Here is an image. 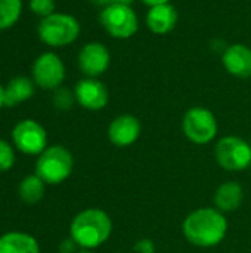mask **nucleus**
Returning a JSON list of instances; mask_svg holds the SVG:
<instances>
[{"label": "nucleus", "instance_id": "obj_1", "mask_svg": "<svg viewBox=\"0 0 251 253\" xmlns=\"http://www.w3.org/2000/svg\"><path fill=\"white\" fill-rule=\"evenodd\" d=\"M182 231L188 243L197 248H215L220 245L228 234V219L216 208H201L191 212L183 224Z\"/></svg>", "mask_w": 251, "mask_h": 253}, {"label": "nucleus", "instance_id": "obj_2", "mask_svg": "<svg viewBox=\"0 0 251 253\" xmlns=\"http://www.w3.org/2000/svg\"><path fill=\"white\" fill-rule=\"evenodd\" d=\"M112 233L109 215L96 208L84 209L77 213L70 225V237L80 249L93 251L108 242Z\"/></svg>", "mask_w": 251, "mask_h": 253}, {"label": "nucleus", "instance_id": "obj_3", "mask_svg": "<svg viewBox=\"0 0 251 253\" xmlns=\"http://www.w3.org/2000/svg\"><path fill=\"white\" fill-rule=\"evenodd\" d=\"M74 169V157L64 145H50L36 162V175H38L46 185H59L67 181Z\"/></svg>", "mask_w": 251, "mask_h": 253}, {"label": "nucleus", "instance_id": "obj_4", "mask_svg": "<svg viewBox=\"0 0 251 253\" xmlns=\"http://www.w3.org/2000/svg\"><path fill=\"white\" fill-rule=\"evenodd\" d=\"M38 39L52 47H64L74 43L80 36V22L68 13L55 12L41 18L37 27Z\"/></svg>", "mask_w": 251, "mask_h": 253}, {"label": "nucleus", "instance_id": "obj_5", "mask_svg": "<svg viewBox=\"0 0 251 253\" xmlns=\"http://www.w3.org/2000/svg\"><path fill=\"white\" fill-rule=\"evenodd\" d=\"M215 159L228 172H243L251 168V144L240 136H223L215 145Z\"/></svg>", "mask_w": 251, "mask_h": 253}, {"label": "nucleus", "instance_id": "obj_6", "mask_svg": "<svg viewBox=\"0 0 251 253\" xmlns=\"http://www.w3.org/2000/svg\"><path fill=\"white\" fill-rule=\"evenodd\" d=\"M182 129L188 141L197 145H204L216 138L217 120L209 108L192 107L183 116Z\"/></svg>", "mask_w": 251, "mask_h": 253}, {"label": "nucleus", "instance_id": "obj_7", "mask_svg": "<svg viewBox=\"0 0 251 253\" xmlns=\"http://www.w3.org/2000/svg\"><path fill=\"white\" fill-rule=\"evenodd\" d=\"M99 19L107 33L111 37L120 40L135 36L139 27V21L135 10L130 6L118 3H112L104 7L99 15Z\"/></svg>", "mask_w": 251, "mask_h": 253}, {"label": "nucleus", "instance_id": "obj_8", "mask_svg": "<svg viewBox=\"0 0 251 253\" xmlns=\"http://www.w3.org/2000/svg\"><path fill=\"white\" fill-rule=\"evenodd\" d=\"M12 142L18 151L27 156H38L47 148V132L38 122L24 119L13 126Z\"/></svg>", "mask_w": 251, "mask_h": 253}, {"label": "nucleus", "instance_id": "obj_9", "mask_svg": "<svg viewBox=\"0 0 251 253\" xmlns=\"http://www.w3.org/2000/svg\"><path fill=\"white\" fill-rule=\"evenodd\" d=\"M31 74L36 86L44 90H56L65 80V65L56 53L44 52L36 58Z\"/></svg>", "mask_w": 251, "mask_h": 253}, {"label": "nucleus", "instance_id": "obj_10", "mask_svg": "<svg viewBox=\"0 0 251 253\" xmlns=\"http://www.w3.org/2000/svg\"><path fill=\"white\" fill-rule=\"evenodd\" d=\"M111 55L105 44L99 42H90L84 44L78 53V67L83 74L90 79L102 76L109 67Z\"/></svg>", "mask_w": 251, "mask_h": 253}, {"label": "nucleus", "instance_id": "obj_11", "mask_svg": "<svg viewBox=\"0 0 251 253\" xmlns=\"http://www.w3.org/2000/svg\"><path fill=\"white\" fill-rule=\"evenodd\" d=\"M75 101L86 110L99 111L107 107L109 101V93L107 86L98 79H83L75 84L74 89Z\"/></svg>", "mask_w": 251, "mask_h": 253}, {"label": "nucleus", "instance_id": "obj_12", "mask_svg": "<svg viewBox=\"0 0 251 253\" xmlns=\"http://www.w3.org/2000/svg\"><path fill=\"white\" fill-rule=\"evenodd\" d=\"M142 132V125L138 117L132 114H121L117 116L108 127V138L111 144L120 148L130 147L135 144Z\"/></svg>", "mask_w": 251, "mask_h": 253}, {"label": "nucleus", "instance_id": "obj_13", "mask_svg": "<svg viewBox=\"0 0 251 253\" xmlns=\"http://www.w3.org/2000/svg\"><path fill=\"white\" fill-rule=\"evenodd\" d=\"M222 64L229 74L249 79L251 77V49L243 43L231 44L222 56Z\"/></svg>", "mask_w": 251, "mask_h": 253}, {"label": "nucleus", "instance_id": "obj_14", "mask_svg": "<svg viewBox=\"0 0 251 253\" xmlns=\"http://www.w3.org/2000/svg\"><path fill=\"white\" fill-rule=\"evenodd\" d=\"M178 18L179 15L176 7L170 3H164V4L154 6L148 10L146 25L154 34L164 36L176 27Z\"/></svg>", "mask_w": 251, "mask_h": 253}, {"label": "nucleus", "instance_id": "obj_15", "mask_svg": "<svg viewBox=\"0 0 251 253\" xmlns=\"http://www.w3.org/2000/svg\"><path fill=\"white\" fill-rule=\"evenodd\" d=\"M243 200H244V190L235 181L223 182L222 185L217 187L213 196L215 208L222 213L235 212L243 205Z\"/></svg>", "mask_w": 251, "mask_h": 253}, {"label": "nucleus", "instance_id": "obj_16", "mask_svg": "<svg viewBox=\"0 0 251 253\" xmlns=\"http://www.w3.org/2000/svg\"><path fill=\"white\" fill-rule=\"evenodd\" d=\"M0 253H40V246L28 233L9 231L0 236Z\"/></svg>", "mask_w": 251, "mask_h": 253}, {"label": "nucleus", "instance_id": "obj_17", "mask_svg": "<svg viewBox=\"0 0 251 253\" xmlns=\"http://www.w3.org/2000/svg\"><path fill=\"white\" fill-rule=\"evenodd\" d=\"M36 90V83L33 79L25 76L13 77L4 86V107H15L28 101Z\"/></svg>", "mask_w": 251, "mask_h": 253}, {"label": "nucleus", "instance_id": "obj_18", "mask_svg": "<svg viewBox=\"0 0 251 253\" xmlns=\"http://www.w3.org/2000/svg\"><path fill=\"white\" fill-rule=\"evenodd\" d=\"M44 190L46 184L38 175H27L18 185V196L25 205L33 206L43 199Z\"/></svg>", "mask_w": 251, "mask_h": 253}, {"label": "nucleus", "instance_id": "obj_19", "mask_svg": "<svg viewBox=\"0 0 251 253\" xmlns=\"http://www.w3.org/2000/svg\"><path fill=\"white\" fill-rule=\"evenodd\" d=\"M22 13V0H0V31L13 27Z\"/></svg>", "mask_w": 251, "mask_h": 253}, {"label": "nucleus", "instance_id": "obj_20", "mask_svg": "<svg viewBox=\"0 0 251 253\" xmlns=\"http://www.w3.org/2000/svg\"><path fill=\"white\" fill-rule=\"evenodd\" d=\"M52 102L55 105V108H58L59 111H68L72 108L75 101V95L74 92H71L67 87H58L56 90H53V96H52Z\"/></svg>", "mask_w": 251, "mask_h": 253}, {"label": "nucleus", "instance_id": "obj_21", "mask_svg": "<svg viewBox=\"0 0 251 253\" xmlns=\"http://www.w3.org/2000/svg\"><path fill=\"white\" fill-rule=\"evenodd\" d=\"M15 165V150L6 141L0 138V173L9 172Z\"/></svg>", "mask_w": 251, "mask_h": 253}, {"label": "nucleus", "instance_id": "obj_22", "mask_svg": "<svg viewBox=\"0 0 251 253\" xmlns=\"http://www.w3.org/2000/svg\"><path fill=\"white\" fill-rule=\"evenodd\" d=\"M56 1L55 0H30V9L40 18H46L55 13Z\"/></svg>", "mask_w": 251, "mask_h": 253}, {"label": "nucleus", "instance_id": "obj_23", "mask_svg": "<svg viewBox=\"0 0 251 253\" xmlns=\"http://www.w3.org/2000/svg\"><path fill=\"white\" fill-rule=\"evenodd\" d=\"M136 253H155V245L151 239H141L133 246Z\"/></svg>", "mask_w": 251, "mask_h": 253}, {"label": "nucleus", "instance_id": "obj_24", "mask_svg": "<svg viewBox=\"0 0 251 253\" xmlns=\"http://www.w3.org/2000/svg\"><path fill=\"white\" fill-rule=\"evenodd\" d=\"M77 248H78V245L71 237H68V239L61 242L59 253H77Z\"/></svg>", "mask_w": 251, "mask_h": 253}, {"label": "nucleus", "instance_id": "obj_25", "mask_svg": "<svg viewBox=\"0 0 251 253\" xmlns=\"http://www.w3.org/2000/svg\"><path fill=\"white\" fill-rule=\"evenodd\" d=\"M145 4H148L149 7H154V6H158V4H164V3H169L170 0H142Z\"/></svg>", "mask_w": 251, "mask_h": 253}, {"label": "nucleus", "instance_id": "obj_26", "mask_svg": "<svg viewBox=\"0 0 251 253\" xmlns=\"http://www.w3.org/2000/svg\"><path fill=\"white\" fill-rule=\"evenodd\" d=\"M90 1L93 4H96V6H104V7H107V6L114 3V0H90Z\"/></svg>", "mask_w": 251, "mask_h": 253}, {"label": "nucleus", "instance_id": "obj_27", "mask_svg": "<svg viewBox=\"0 0 251 253\" xmlns=\"http://www.w3.org/2000/svg\"><path fill=\"white\" fill-rule=\"evenodd\" d=\"M4 107V87L0 84V110Z\"/></svg>", "mask_w": 251, "mask_h": 253}, {"label": "nucleus", "instance_id": "obj_28", "mask_svg": "<svg viewBox=\"0 0 251 253\" xmlns=\"http://www.w3.org/2000/svg\"><path fill=\"white\" fill-rule=\"evenodd\" d=\"M114 3H118V4H126V6H130L133 3V0H114Z\"/></svg>", "mask_w": 251, "mask_h": 253}, {"label": "nucleus", "instance_id": "obj_29", "mask_svg": "<svg viewBox=\"0 0 251 253\" xmlns=\"http://www.w3.org/2000/svg\"><path fill=\"white\" fill-rule=\"evenodd\" d=\"M77 253H92V251H86V249H81V251H78Z\"/></svg>", "mask_w": 251, "mask_h": 253}]
</instances>
